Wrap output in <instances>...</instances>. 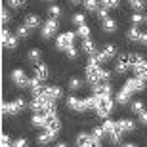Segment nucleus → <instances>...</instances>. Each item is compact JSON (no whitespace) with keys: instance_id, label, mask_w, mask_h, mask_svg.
<instances>
[{"instance_id":"obj_4","label":"nucleus","mask_w":147,"mask_h":147,"mask_svg":"<svg viewBox=\"0 0 147 147\" xmlns=\"http://www.w3.org/2000/svg\"><path fill=\"white\" fill-rule=\"evenodd\" d=\"M61 128V120L57 119L55 113H46L44 115V122H42V130H50V132H59Z\"/></svg>"},{"instance_id":"obj_41","label":"nucleus","mask_w":147,"mask_h":147,"mask_svg":"<svg viewBox=\"0 0 147 147\" xmlns=\"http://www.w3.org/2000/svg\"><path fill=\"white\" fill-rule=\"evenodd\" d=\"M132 21H134V25H140V23L145 21V19H143V17L140 16V13H134V16H132Z\"/></svg>"},{"instance_id":"obj_23","label":"nucleus","mask_w":147,"mask_h":147,"mask_svg":"<svg viewBox=\"0 0 147 147\" xmlns=\"http://www.w3.org/2000/svg\"><path fill=\"white\" fill-rule=\"evenodd\" d=\"M142 36H143V31H140L136 25L128 31V38H130V40H134V42H140V40H142Z\"/></svg>"},{"instance_id":"obj_8","label":"nucleus","mask_w":147,"mask_h":147,"mask_svg":"<svg viewBox=\"0 0 147 147\" xmlns=\"http://www.w3.org/2000/svg\"><path fill=\"white\" fill-rule=\"evenodd\" d=\"M11 80L16 82V86H19V88L31 86V80L27 78V75H25V71H23V69H16V71L11 73Z\"/></svg>"},{"instance_id":"obj_40","label":"nucleus","mask_w":147,"mask_h":147,"mask_svg":"<svg viewBox=\"0 0 147 147\" xmlns=\"http://www.w3.org/2000/svg\"><path fill=\"white\" fill-rule=\"evenodd\" d=\"M65 52H67V55H69L71 59H75V57H76V54H78V52H76V48H75V46H69V48H67Z\"/></svg>"},{"instance_id":"obj_22","label":"nucleus","mask_w":147,"mask_h":147,"mask_svg":"<svg viewBox=\"0 0 147 147\" xmlns=\"http://www.w3.org/2000/svg\"><path fill=\"white\" fill-rule=\"evenodd\" d=\"M130 96H132V92L130 90H126V88H122L119 94H117V101H119L120 105H126L128 101H130Z\"/></svg>"},{"instance_id":"obj_14","label":"nucleus","mask_w":147,"mask_h":147,"mask_svg":"<svg viewBox=\"0 0 147 147\" xmlns=\"http://www.w3.org/2000/svg\"><path fill=\"white\" fill-rule=\"evenodd\" d=\"M61 88L59 86H44V94L42 96H46V98L50 99H59L61 98Z\"/></svg>"},{"instance_id":"obj_50","label":"nucleus","mask_w":147,"mask_h":147,"mask_svg":"<svg viewBox=\"0 0 147 147\" xmlns=\"http://www.w3.org/2000/svg\"><path fill=\"white\" fill-rule=\"evenodd\" d=\"M50 2H52V0H50Z\"/></svg>"},{"instance_id":"obj_30","label":"nucleus","mask_w":147,"mask_h":147,"mask_svg":"<svg viewBox=\"0 0 147 147\" xmlns=\"http://www.w3.org/2000/svg\"><path fill=\"white\" fill-rule=\"evenodd\" d=\"M76 34H78L80 38H88V36H90V27H88V25H78Z\"/></svg>"},{"instance_id":"obj_3","label":"nucleus","mask_w":147,"mask_h":147,"mask_svg":"<svg viewBox=\"0 0 147 147\" xmlns=\"http://www.w3.org/2000/svg\"><path fill=\"white\" fill-rule=\"evenodd\" d=\"M94 111L98 113V117H107V115L113 111V99L109 96H98V101H96V107Z\"/></svg>"},{"instance_id":"obj_37","label":"nucleus","mask_w":147,"mask_h":147,"mask_svg":"<svg viewBox=\"0 0 147 147\" xmlns=\"http://www.w3.org/2000/svg\"><path fill=\"white\" fill-rule=\"evenodd\" d=\"M130 4H132V8H134L136 11H140V10H143L145 2H143V0H130Z\"/></svg>"},{"instance_id":"obj_35","label":"nucleus","mask_w":147,"mask_h":147,"mask_svg":"<svg viewBox=\"0 0 147 147\" xmlns=\"http://www.w3.org/2000/svg\"><path fill=\"white\" fill-rule=\"evenodd\" d=\"M142 59H143V57H142L140 54H128V61H130V67H134L136 63H140Z\"/></svg>"},{"instance_id":"obj_7","label":"nucleus","mask_w":147,"mask_h":147,"mask_svg":"<svg viewBox=\"0 0 147 147\" xmlns=\"http://www.w3.org/2000/svg\"><path fill=\"white\" fill-rule=\"evenodd\" d=\"M75 34L76 33H63V34H59L57 36V40H55V46L59 50H67L69 46H73V42H75Z\"/></svg>"},{"instance_id":"obj_34","label":"nucleus","mask_w":147,"mask_h":147,"mask_svg":"<svg viewBox=\"0 0 147 147\" xmlns=\"http://www.w3.org/2000/svg\"><path fill=\"white\" fill-rule=\"evenodd\" d=\"M48 13H50V17H61V8L59 6H50V10H48Z\"/></svg>"},{"instance_id":"obj_31","label":"nucleus","mask_w":147,"mask_h":147,"mask_svg":"<svg viewBox=\"0 0 147 147\" xmlns=\"http://www.w3.org/2000/svg\"><path fill=\"white\" fill-rule=\"evenodd\" d=\"M80 86H82V80H80V78H76V76H73L71 80H69V88H71L73 92H76V90H78Z\"/></svg>"},{"instance_id":"obj_13","label":"nucleus","mask_w":147,"mask_h":147,"mask_svg":"<svg viewBox=\"0 0 147 147\" xmlns=\"http://www.w3.org/2000/svg\"><path fill=\"white\" fill-rule=\"evenodd\" d=\"M2 44H4V48H10V50H13L17 46V38L13 36L11 33H8V31H2Z\"/></svg>"},{"instance_id":"obj_11","label":"nucleus","mask_w":147,"mask_h":147,"mask_svg":"<svg viewBox=\"0 0 147 147\" xmlns=\"http://www.w3.org/2000/svg\"><path fill=\"white\" fill-rule=\"evenodd\" d=\"M67 105H69L73 111H86L88 109V101L86 99H78V98H75V96L67 98Z\"/></svg>"},{"instance_id":"obj_9","label":"nucleus","mask_w":147,"mask_h":147,"mask_svg":"<svg viewBox=\"0 0 147 147\" xmlns=\"http://www.w3.org/2000/svg\"><path fill=\"white\" fill-rule=\"evenodd\" d=\"M115 54H117V48L109 44V46H105V48L101 50V52H96V54H94V57H96V59H98L99 63H103V61L111 59V57H113Z\"/></svg>"},{"instance_id":"obj_45","label":"nucleus","mask_w":147,"mask_h":147,"mask_svg":"<svg viewBox=\"0 0 147 147\" xmlns=\"http://www.w3.org/2000/svg\"><path fill=\"white\" fill-rule=\"evenodd\" d=\"M98 16L101 17V19H103V17H107V10H105V8H99V10H98Z\"/></svg>"},{"instance_id":"obj_5","label":"nucleus","mask_w":147,"mask_h":147,"mask_svg":"<svg viewBox=\"0 0 147 147\" xmlns=\"http://www.w3.org/2000/svg\"><path fill=\"white\" fill-rule=\"evenodd\" d=\"M25 107V99L23 98H17L13 101H8V103H2V113L4 115H16Z\"/></svg>"},{"instance_id":"obj_44","label":"nucleus","mask_w":147,"mask_h":147,"mask_svg":"<svg viewBox=\"0 0 147 147\" xmlns=\"http://www.w3.org/2000/svg\"><path fill=\"white\" fill-rule=\"evenodd\" d=\"M25 143H27V140H23V138H19L17 142H13V145H16V147H23Z\"/></svg>"},{"instance_id":"obj_2","label":"nucleus","mask_w":147,"mask_h":147,"mask_svg":"<svg viewBox=\"0 0 147 147\" xmlns=\"http://www.w3.org/2000/svg\"><path fill=\"white\" fill-rule=\"evenodd\" d=\"M103 130H105V134H107L115 143H119L120 138H122V134H124L122 126L119 124V120H117V122H113V120H105V122H103Z\"/></svg>"},{"instance_id":"obj_48","label":"nucleus","mask_w":147,"mask_h":147,"mask_svg":"<svg viewBox=\"0 0 147 147\" xmlns=\"http://www.w3.org/2000/svg\"><path fill=\"white\" fill-rule=\"evenodd\" d=\"M82 0H71V4H80Z\"/></svg>"},{"instance_id":"obj_12","label":"nucleus","mask_w":147,"mask_h":147,"mask_svg":"<svg viewBox=\"0 0 147 147\" xmlns=\"http://www.w3.org/2000/svg\"><path fill=\"white\" fill-rule=\"evenodd\" d=\"M55 31H57V19H55V17H50L48 21L44 23V27H42V36L50 38Z\"/></svg>"},{"instance_id":"obj_39","label":"nucleus","mask_w":147,"mask_h":147,"mask_svg":"<svg viewBox=\"0 0 147 147\" xmlns=\"http://www.w3.org/2000/svg\"><path fill=\"white\" fill-rule=\"evenodd\" d=\"M84 19H86V17L82 16V13H75V16H73V23H75V25H84Z\"/></svg>"},{"instance_id":"obj_49","label":"nucleus","mask_w":147,"mask_h":147,"mask_svg":"<svg viewBox=\"0 0 147 147\" xmlns=\"http://www.w3.org/2000/svg\"><path fill=\"white\" fill-rule=\"evenodd\" d=\"M145 23H147V17H145Z\"/></svg>"},{"instance_id":"obj_1","label":"nucleus","mask_w":147,"mask_h":147,"mask_svg":"<svg viewBox=\"0 0 147 147\" xmlns=\"http://www.w3.org/2000/svg\"><path fill=\"white\" fill-rule=\"evenodd\" d=\"M111 76V71H107V69H101V65H99V61L94 57V55H90V59H88L86 63V78L90 82H105L109 80Z\"/></svg>"},{"instance_id":"obj_36","label":"nucleus","mask_w":147,"mask_h":147,"mask_svg":"<svg viewBox=\"0 0 147 147\" xmlns=\"http://www.w3.org/2000/svg\"><path fill=\"white\" fill-rule=\"evenodd\" d=\"M29 31H31V29H29L27 25H19V27H17V34H19L21 38L29 36Z\"/></svg>"},{"instance_id":"obj_16","label":"nucleus","mask_w":147,"mask_h":147,"mask_svg":"<svg viewBox=\"0 0 147 147\" xmlns=\"http://www.w3.org/2000/svg\"><path fill=\"white\" fill-rule=\"evenodd\" d=\"M55 140V132H50V130H44L40 136L36 138V142L40 143V145H48V143H52Z\"/></svg>"},{"instance_id":"obj_18","label":"nucleus","mask_w":147,"mask_h":147,"mask_svg":"<svg viewBox=\"0 0 147 147\" xmlns=\"http://www.w3.org/2000/svg\"><path fill=\"white\" fill-rule=\"evenodd\" d=\"M76 145H96V140H94V136H90V134H78L76 136Z\"/></svg>"},{"instance_id":"obj_24","label":"nucleus","mask_w":147,"mask_h":147,"mask_svg":"<svg viewBox=\"0 0 147 147\" xmlns=\"http://www.w3.org/2000/svg\"><path fill=\"white\" fill-rule=\"evenodd\" d=\"M82 50H84L88 55H94V54H96V44H94L90 38H84V42H82Z\"/></svg>"},{"instance_id":"obj_33","label":"nucleus","mask_w":147,"mask_h":147,"mask_svg":"<svg viewBox=\"0 0 147 147\" xmlns=\"http://www.w3.org/2000/svg\"><path fill=\"white\" fill-rule=\"evenodd\" d=\"M38 59H40V50H36V48L29 50V61H33V63H36Z\"/></svg>"},{"instance_id":"obj_43","label":"nucleus","mask_w":147,"mask_h":147,"mask_svg":"<svg viewBox=\"0 0 147 147\" xmlns=\"http://www.w3.org/2000/svg\"><path fill=\"white\" fill-rule=\"evenodd\" d=\"M140 122H142V124H145L147 126V111L143 109L142 113H140Z\"/></svg>"},{"instance_id":"obj_42","label":"nucleus","mask_w":147,"mask_h":147,"mask_svg":"<svg viewBox=\"0 0 147 147\" xmlns=\"http://www.w3.org/2000/svg\"><path fill=\"white\" fill-rule=\"evenodd\" d=\"M10 19H11V17H10V13L6 11V8H2V23H4V25H6V23L10 21Z\"/></svg>"},{"instance_id":"obj_28","label":"nucleus","mask_w":147,"mask_h":147,"mask_svg":"<svg viewBox=\"0 0 147 147\" xmlns=\"http://www.w3.org/2000/svg\"><path fill=\"white\" fill-rule=\"evenodd\" d=\"M119 124L122 126V130L124 132H132L134 128H136V124H134V120H128V119H120Z\"/></svg>"},{"instance_id":"obj_25","label":"nucleus","mask_w":147,"mask_h":147,"mask_svg":"<svg viewBox=\"0 0 147 147\" xmlns=\"http://www.w3.org/2000/svg\"><path fill=\"white\" fill-rule=\"evenodd\" d=\"M25 25H27L29 29L40 27V17H38V16H27V19H25Z\"/></svg>"},{"instance_id":"obj_20","label":"nucleus","mask_w":147,"mask_h":147,"mask_svg":"<svg viewBox=\"0 0 147 147\" xmlns=\"http://www.w3.org/2000/svg\"><path fill=\"white\" fill-rule=\"evenodd\" d=\"M48 67L44 65V63H36V65H34V76H38V78H40V80H46V78H48Z\"/></svg>"},{"instance_id":"obj_10","label":"nucleus","mask_w":147,"mask_h":147,"mask_svg":"<svg viewBox=\"0 0 147 147\" xmlns=\"http://www.w3.org/2000/svg\"><path fill=\"white\" fill-rule=\"evenodd\" d=\"M94 94L96 96H111V92H113V86H111L109 82H94Z\"/></svg>"},{"instance_id":"obj_17","label":"nucleus","mask_w":147,"mask_h":147,"mask_svg":"<svg viewBox=\"0 0 147 147\" xmlns=\"http://www.w3.org/2000/svg\"><path fill=\"white\" fill-rule=\"evenodd\" d=\"M134 69V73H136V76H140V78H143V80H147V61H140V63H136V65L132 67Z\"/></svg>"},{"instance_id":"obj_21","label":"nucleus","mask_w":147,"mask_h":147,"mask_svg":"<svg viewBox=\"0 0 147 147\" xmlns=\"http://www.w3.org/2000/svg\"><path fill=\"white\" fill-rule=\"evenodd\" d=\"M128 67H130L128 55H120V57H119V63H117V73H120V75H124V73L128 71Z\"/></svg>"},{"instance_id":"obj_26","label":"nucleus","mask_w":147,"mask_h":147,"mask_svg":"<svg viewBox=\"0 0 147 147\" xmlns=\"http://www.w3.org/2000/svg\"><path fill=\"white\" fill-rule=\"evenodd\" d=\"M92 136H94V140H96V147L101 143V138L105 136V130H103V126H96L94 128V132H92Z\"/></svg>"},{"instance_id":"obj_38","label":"nucleus","mask_w":147,"mask_h":147,"mask_svg":"<svg viewBox=\"0 0 147 147\" xmlns=\"http://www.w3.org/2000/svg\"><path fill=\"white\" fill-rule=\"evenodd\" d=\"M8 4L11 8H23V6L27 4V0H8Z\"/></svg>"},{"instance_id":"obj_32","label":"nucleus","mask_w":147,"mask_h":147,"mask_svg":"<svg viewBox=\"0 0 147 147\" xmlns=\"http://www.w3.org/2000/svg\"><path fill=\"white\" fill-rule=\"evenodd\" d=\"M143 109H145V107H143V101H140V99H138V101H132V113L140 115Z\"/></svg>"},{"instance_id":"obj_47","label":"nucleus","mask_w":147,"mask_h":147,"mask_svg":"<svg viewBox=\"0 0 147 147\" xmlns=\"http://www.w3.org/2000/svg\"><path fill=\"white\" fill-rule=\"evenodd\" d=\"M140 44H147V33H143V36H142V40H140Z\"/></svg>"},{"instance_id":"obj_27","label":"nucleus","mask_w":147,"mask_h":147,"mask_svg":"<svg viewBox=\"0 0 147 147\" xmlns=\"http://www.w3.org/2000/svg\"><path fill=\"white\" fill-rule=\"evenodd\" d=\"M82 4L88 11H98L99 10V2L98 0H82Z\"/></svg>"},{"instance_id":"obj_29","label":"nucleus","mask_w":147,"mask_h":147,"mask_svg":"<svg viewBox=\"0 0 147 147\" xmlns=\"http://www.w3.org/2000/svg\"><path fill=\"white\" fill-rule=\"evenodd\" d=\"M99 4H101V8H105V10H113V8L119 6V0H99Z\"/></svg>"},{"instance_id":"obj_46","label":"nucleus","mask_w":147,"mask_h":147,"mask_svg":"<svg viewBox=\"0 0 147 147\" xmlns=\"http://www.w3.org/2000/svg\"><path fill=\"white\" fill-rule=\"evenodd\" d=\"M10 143V138L6 136V134H2V145H8Z\"/></svg>"},{"instance_id":"obj_19","label":"nucleus","mask_w":147,"mask_h":147,"mask_svg":"<svg viewBox=\"0 0 147 147\" xmlns=\"http://www.w3.org/2000/svg\"><path fill=\"white\" fill-rule=\"evenodd\" d=\"M101 29H103L105 33H115V31H117V23H115V19H111V17H103V19H101Z\"/></svg>"},{"instance_id":"obj_6","label":"nucleus","mask_w":147,"mask_h":147,"mask_svg":"<svg viewBox=\"0 0 147 147\" xmlns=\"http://www.w3.org/2000/svg\"><path fill=\"white\" fill-rule=\"evenodd\" d=\"M124 88L130 90L132 94L134 92H143V90H145V80L140 78V76H132V78H128V80L124 82Z\"/></svg>"},{"instance_id":"obj_15","label":"nucleus","mask_w":147,"mask_h":147,"mask_svg":"<svg viewBox=\"0 0 147 147\" xmlns=\"http://www.w3.org/2000/svg\"><path fill=\"white\" fill-rule=\"evenodd\" d=\"M31 92H33V96H34V98H36V96H42V94H44L42 80H40L38 76H34V78H31Z\"/></svg>"}]
</instances>
